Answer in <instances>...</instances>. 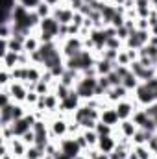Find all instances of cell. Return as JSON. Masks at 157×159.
<instances>
[{
	"label": "cell",
	"mask_w": 157,
	"mask_h": 159,
	"mask_svg": "<svg viewBox=\"0 0 157 159\" xmlns=\"http://www.w3.org/2000/svg\"><path fill=\"white\" fill-rule=\"evenodd\" d=\"M96 85H98V76H81L74 85V89L83 102H89L96 98Z\"/></svg>",
	"instance_id": "cell-1"
},
{
	"label": "cell",
	"mask_w": 157,
	"mask_h": 159,
	"mask_svg": "<svg viewBox=\"0 0 157 159\" xmlns=\"http://www.w3.org/2000/svg\"><path fill=\"white\" fill-rule=\"evenodd\" d=\"M69 122L70 120L67 119V115H63V113H57V115H54L52 119L48 120L52 141H59V139L69 137Z\"/></svg>",
	"instance_id": "cell-2"
},
{
	"label": "cell",
	"mask_w": 157,
	"mask_h": 159,
	"mask_svg": "<svg viewBox=\"0 0 157 159\" xmlns=\"http://www.w3.org/2000/svg\"><path fill=\"white\" fill-rule=\"evenodd\" d=\"M133 100L139 107H148L154 102H157V93L154 89H150L144 81H141V85L133 91Z\"/></svg>",
	"instance_id": "cell-3"
},
{
	"label": "cell",
	"mask_w": 157,
	"mask_h": 159,
	"mask_svg": "<svg viewBox=\"0 0 157 159\" xmlns=\"http://www.w3.org/2000/svg\"><path fill=\"white\" fill-rule=\"evenodd\" d=\"M59 44H61V54H63L65 59L74 57V56H78L81 50H85L83 37H79V35H76V37H67L65 41H61Z\"/></svg>",
	"instance_id": "cell-4"
},
{
	"label": "cell",
	"mask_w": 157,
	"mask_h": 159,
	"mask_svg": "<svg viewBox=\"0 0 157 159\" xmlns=\"http://www.w3.org/2000/svg\"><path fill=\"white\" fill-rule=\"evenodd\" d=\"M57 144H59V152L65 154L67 157H70V159H76L78 156L83 154V150H81V146L78 144L76 137H65V139H59Z\"/></svg>",
	"instance_id": "cell-5"
},
{
	"label": "cell",
	"mask_w": 157,
	"mask_h": 159,
	"mask_svg": "<svg viewBox=\"0 0 157 159\" xmlns=\"http://www.w3.org/2000/svg\"><path fill=\"white\" fill-rule=\"evenodd\" d=\"M100 120H102L104 124L115 128V129L118 128V124L122 122L120 117H118V113H117V109H115V106L107 104L105 100H104V104H102V107H100Z\"/></svg>",
	"instance_id": "cell-6"
},
{
	"label": "cell",
	"mask_w": 157,
	"mask_h": 159,
	"mask_svg": "<svg viewBox=\"0 0 157 159\" xmlns=\"http://www.w3.org/2000/svg\"><path fill=\"white\" fill-rule=\"evenodd\" d=\"M81 104H83V100L79 98V94L76 93V89H72V91L69 93V96L61 100V104H59V113H63V115H72Z\"/></svg>",
	"instance_id": "cell-7"
},
{
	"label": "cell",
	"mask_w": 157,
	"mask_h": 159,
	"mask_svg": "<svg viewBox=\"0 0 157 159\" xmlns=\"http://www.w3.org/2000/svg\"><path fill=\"white\" fill-rule=\"evenodd\" d=\"M137 107H139V106L135 104L133 98H126V100H120V102L115 104V109H117L120 120H129L133 117V113L137 111Z\"/></svg>",
	"instance_id": "cell-8"
},
{
	"label": "cell",
	"mask_w": 157,
	"mask_h": 159,
	"mask_svg": "<svg viewBox=\"0 0 157 159\" xmlns=\"http://www.w3.org/2000/svg\"><path fill=\"white\" fill-rule=\"evenodd\" d=\"M74 9L69 6V4H59L57 7H54L52 11V17L59 22V24H70L74 20Z\"/></svg>",
	"instance_id": "cell-9"
},
{
	"label": "cell",
	"mask_w": 157,
	"mask_h": 159,
	"mask_svg": "<svg viewBox=\"0 0 157 159\" xmlns=\"http://www.w3.org/2000/svg\"><path fill=\"white\" fill-rule=\"evenodd\" d=\"M133 94L124 87V85H117V87H111L107 93H105V96H104V100L107 102V104H111V106H115L117 102L120 100H126V98H131Z\"/></svg>",
	"instance_id": "cell-10"
},
{
	"label": "cell",
	"mask_w": 157,
	"mask_h": 159,
	"mask_svg": "<svg viewBox=\"0 0 157 159\" xmlns=\"http://www.w3.org/2000/svg\"><path fill=\"white\" fill-rule=\"evenodd\" d=\"M7 91H9V94H11L13 102H19V104H24V102H26L28 87H26V83H24V81H15V80H13V81L7 85Z\"/></svg>",
	"instance_id": "cell-11"
},
{
	"label": "cell",
	"mask_w": 157,
	"mask_h": 159,
	"mask_svg": "<svg viewBox=\"0 0 157 159\" xmlns=\"http://www.w3.org/2000/svg\"><path fill=\"white\" fill-rule=\"evenodd\" d=\"M89 39L94 43V52L100 54L104 48H105V43H107V34H105V26L104 28H92L89 32Z\"/></svg>",
	"instance_id": "cell-12"
},
{
	"label": "cell",
	"mask_w": 157,
	"mask_h": 159,
	"mask_svg": "<svg viewBox=\"0 0 157 159\" xmlns=\"http://www.w3.org/2000/svg\"><path fill=\"white\" fill-rule=\"evenodd\" d=\"M59 22L54 19V17H46V19H43L39 22V28H37V32H43V34H48V35H52L54 39L57 41L59 37Z\"/></svg>",
	"instance_id": "cell-13"
},
{
	"label": "cell",
	"mask_w": 157,
	"mask_h": 159,
	"mask_svg": "<svg viewBox=\"0 0 157 159\" xmlns=\"http://www.w3.org/2000/svg\"><path fill=\"white\" fill-rule=\"evenodd\" d=\"M139 131V126L133 122V120L129 119V120H122L120 124H118V128H117V135H120V137H124V139H133V135Z\"/></svg>",
	"instance_id": "cell-14"
},
{
	"label": "cell",
	"mask_w": 157,
	"mask_h": 159,
	"mask_svg": "<svg viewBox=\"0 0 157 159\" xmlns=\"http://www.w3.org/2000/svg\"><path fill=\"white\" fill-rule=\"evenodd\" d=\"M117 144H118L117 133H115V135H104V137H100V139H98L96 148H98L100 152H104V154H111V152L117 148Z\"/></svg>",
	"instance_id": "cell-15"
},
{
	"label": "cell",
	"mask_w": 157,
	"mask_h": 159,
	"mask_svg": "<svg viewBox=\"0 0 157 159\" xmlns=\"http://www.w3.org/2000/svg\"><path fill=\"white\" fill-rule=\"evenodd\" d=\"M7 144H9V150H11V154H13L15 157L17 159H24L26 152H28V144H26L20 137H13Z\"/></svg>",
	"instance_id": "cell-16"
},
{
	"label": "cell",
	"mask_w": 157,
	"mask_h": 159,
	"mask_svg": "<svg viewBox=\"0 0 157 159\" xmlns=\"http://www.w3.org/2000/svg\"><path fill=\"white\" fill-rule=\"evenodd\" d=\"M2 59V69L6 70H13L15 67H19V59H20V54L13 52V50H7L4 56H0Z\"/></svg>",
	"instance_id": "cell-17"
},
{
	"label": "cell",
	"mask_w": 157,
	"mask_h": 159,
	"mask_svg": "<svg viewBox=\"0 0 157 159\" xmlns=\"http://www.w3.org/2000/svg\"><path fill=\"white\" fill-rule=\"evenodd\" d=\"M115 67H117V63H113V61H109V59H104V57H100V56H98L96 65H94L98 76H107L109 72L115 70Z\"/></svg>",
	"instance_id": "cell-18"
},
{
	"label": "cell",
	"mask_w": 157,
	"mask_h": 159,
	"mask_svg": "<svg viewBox=\"0 0 157 159\" xmlns=\"http://www.w3.org/2000/svg\"><path fill=\"white\" fill-rule=\"evenodd\" d=\"M41 46V41H39V35H37V32H34L32 35H28L26 39H24V52H28V54H34V52H37Z\"/></svg>",
	"instance_id": "cell-19"
},
{
	"label": "cell",
	"mask_w": 157,
	"mask_h": 159,
	"mask_svg": "<svg viewBox=\"0 0 157 159\" xmlns=\"http://www.w3.org/2000/svg\"><path fill=\"white\" fill-rule=\"evenodd\" d=\"M154 135H155V133H150V131L139 128V131H137V133L133 135V139H131V144H133V146H137V144H148V141H150Z\"/></svg>",
	"instance_id": "cell-20"
},
{
	"label": "cell",
	"mask_w": 157,
	"mask_h": 159,
	"mask_svg": "<svg viewBox=\"0 0 157 159\" xmlns=\"http://www.w3.org/2000/svg\"><path fill=\"white\" fill-rule=\"evenodd\" d=\"M122 85H124V87H126L129 93H133V91H135V89L141 85V80L137 78V76H135L131 70H129V72H128V74L122 78Z\"/></svg>",
	"instance_id": "cell-21"
},
{
	"label": "cell",
	"mask_w": 157,
	"mask_h": 159,
	"mask_svg": "<svg viewBox=\"0 0 157 159\" xmlns=\"http://www.w3.org/2000/svg\"><path fill=\"white\" fill-rule=\"evenodd\" d=\"M131 120H133L139 128H144V126H146V122L150 120V115L146 113V109H144V107H137V111L133 113Z\"/></svg>",
	"instance_id": "cell-22"
},
{
	"label": "cell",
	"mask_w": 157,
	"mask_h": 159,
	"mask_svg": "<svg viewBox=\"0 0 157 159\" xmlns=\"http://www.w3.org/2000/svg\"><path fill=\"white\" fill-rule=\"evenodd\" d=\"M9 72H11V78L15 80V81H26V80H28V65H26V67L19 65V67H15V69L9 70Z\"/></svg>",
	"instance_id": "cell-23"
},
{
	"label": "cell",
	"mask_w": 157,
	"mask_h": 159,
	"mask_svg": "<svg viewBox=\"0 0 157 159\" xmlns=\"http://www.w3.org/2000/svg\"><path fill=\"white\" fill-rule=\"evenodd\" d=\"M34 11L37 13V17L43 20V19H46V17H52V11H54V7H52V6H48L46 2H41V4L35 7V9H34Z\"/></svg>",
	"instance_id": "cell-24"
},
{
	"label": "cell",
	"mask_w": 157,
	"mask_h": 159,
	"mask_svg": "<svg viewBox=\"0 0 157 159\" xmlns=\"http://www.w3.org/2000/svg\"><path fill=\"white\" fill-rule=\"evenodd\" d=\"M133 152L139 156V159H154V152H152L146 144H137V146H133Z\"/></svg>",
	"instance_id": "cell-25"
},
{
	"label": "cell",
	"mask_w": 157,
	"mask_h": 159,
	"mask_svg": "<svg viewBox=\"0 0 157 159\" xmlns=\"http://www.w3.org/2000/svg\"><path fill=\"white\" fill-rule=\"evenodd\" d=\"M94 131L98 133V137H104V135H115V128H111V126H107V124H104L102 120H98L96 122V128H94Z\"/></svg>",
	"instance_id": "cell-26"
},
{
	"label": "cell",
	"mask_w": 157,
	"mask_h": 159,
	"mask_svg": "<svg viewBox=\"0 0 157 159\" xmlns=\"http://www.w3.org/2000/svg\"><path fill=\"white\" fill-rule=\"evenodd\" d=\"M44 156H46L44 150H41L35 144H32V146H28V152H26L24 159H44Z\"/></svg>",
	"instance_id": "cell-27"
},
{
	"label": "cell",
	"mask_w": 157,
	"mask_h": 159,
	"mask_svg": "<svg viewBox=\"0 0 157 159\" xmlns=\"http://www.w3.org/2000/svg\"><path fill=\"white\" fill-rule=\"evenodd\" d=\"M81 133H83V137H85V141L89 143V146L91 148H96V144H98V133L94 131V129H81Z\"/></svg>",
	"instance_id": "cell-28"
},
{
	"label": "cell",
	"mask_w": 157,
	"mask_h": 159,
	"mask_svg": "<svg viewBox=\"0 0 157 159\" xmlns=\"http://www.w3.org/2000/svg\"><path fill=\"white\" fill-rule=\"evenodd\" d=\"M35 91H37L39 94H48V93H52V83H48V81H44V80H39V81L35 83Z\"/></svg>",
	"instance_id": "cell-29"
},
{
	"label": "cell",
	"mask_w": 157,
	"mask_h": 159,
	"mask_svg": "<svg viewBox=\"0 0 157 159\" xmlns=\"http://www.w3.org/2000/svg\"><path fill=\"white\" fill-rule=\"evenodd\" d=\"M105 48H109V50H122L124 48V41H120L118 37H109L107 43H105Z\"/></svg>",
	"instance_id": "cell-30"
},
{
	"label": "cell",
	"mask_w": 157,
	"mask_h": 159,
	"mask_svg": "<svg viewBox=\"0 0 157 159\" xmlns=\"http://www.w3.org/2000/svg\"><path fill=\"white\" fill-rule=\"evenodd\" d=\"M11 81H13L11 72H9V70H6V69H0V87H7Z\"/></svg>",
	"instance_id": "cell-31"
},
{
	"label": "cell",
	"mask_w": 157,
	"mask_h": 159,
	"mask_svg": "<svg viewBox=\"0 0 157 159\" xmlns=\"http://www.w3.org/2000/svg\"><path fill=\"white\" fill-rule=\"evenodd\" d=\"M129 63H131V59H129V56H128V52H126V48H122V50L118 52L117 65H124V67H129Z\"/></svg>",
	"instance_id": "cell-32"
},
{
	"label": "cell",
	"mask_w": 157,
	"mask_h": 159,
	"mask_svg": "<svg viewBox=\"0 0 157 159\" xmlns=\"http://www.w3.org/2000/svg\"><path fill=\"white\" fill-rule=\"evenodd\" d=\"M13 35V26L11 24H0V39H9Z\"/></svg>",
	"instance_id": "cell-33"
},
{
	"label": "cell",
	"mask_w": 157,
	"mask_h": 159,
	"mask_svg": "<svg viewBox=\"0 0 157 159\" xmlns=\"http://www.w3.org/2000/svg\"><path fill=\"white\" fill-rule=\"evenodd\" d=\"M107 80H109V83H111V87H117V85H122V76L118 74L117 70H113V72H109V74H107Z\"/></svg>",
	"instance_id": "cell-34"
},
{
	"label": "cell",
	"mask_w": 157,
	"mask_h": 159,
	"mask_svg": "<svg viewBox=\"0 0 157 159\" xmlns=\"http://www.w3.org/2000/svg\"><path fill=\"white\" fill-rule=\"evenodd\" d=\"M20 139H22L28 146H32V144H35V131H34V129H30V131H26Z\"/></svg>",
	"instance_id": "cell-35"
},
{
	"label": "cell",
	"mask_w": 157,
	"mask_h": 159,
	"mask_svg": "<svg viewBox=\"0 0 157 159\" xmlns=\"http://www.w3.org/2000/svg\"><path fill=\"white\" fill-rule=\"evenodd\" d=\"M41 2H43V0H19V4L24 6L26 9H35Z\"/></svg>",
	"instance_id": "cell-36"
},
{
	"label": "cell",
	"mask_w": 157,
	"mask_h": 159,
	"mask_svg": "<svg viewBox=\"0 0 157 159\" xmlns=\"http://www.w3.org/2000/svg\"><path fill=\"white\" fill-rule=\"evenodd\" d=\"M129 34H131V32H129L126 26H120V28H117V37L120 41H126L128 37H129Z\"/></svg>",
	"instance_id": "cell-37"
},
{
	"label": "cell",
	"mask_w": 157,
	"mask_h": 159,
	"mask_svg": "<svg viewBox=\"0 0 157 159\" xmlns=\"http://www.w3.org/2000/svg\"><path fill=\"white\" fill-rule=\"evenodd\" d=\"M135 26H137V30H150L148 19H135Z\"/></svg>",
	"instance_id": "cell-38"
},
{
	"label": "cell",
	"mask_w": 157,
	"mask_h": 159,
	"mask_svg": "<svg viewBox=\"0 0 157 159\" xmlns=\"http://www.w3.org/2000/svg\"><path fill=\"white\" fill-rule=\"evenodd\" d=\"M74 24H78V26H83V22H85V15L81 13V11H76L74 13V20H72Z\"/></svg>",
	"instance_id": "cell-39"
},
{
	"label": "cell",
	"mask_w": 157,
	"mask_h": 159,
	"mask_svg": "<svg viewBox=\"0 0 157 159\" xmlns=\"http://www.w3.org/2000/svg\"><path fill=\"white\" fill-rule=\"evenodd\" d=\"M43 2H46V4H48V6H52V7H57L59 4H63L61 0H43Z\"/></svg>",
	"instance_id": "cell-40"
},
{
	"label": "cell",
	"mask_w": 157,
	"mask_h": 159,
	"mask_svg": "<svg viewBox=\"0 0 157 159\" xmlns=\"http://www.w3.org/2000/svg\"><path fill=\"white\" fill-rule=\"evenodd\" d=\"M150 44H154V46H157V35H150V41H148Z\"/></svg>",
	"instance_id": "cell-41"
},
{
	"label": "cell",
	"mask_w": 157,
	"mask_h": 159,
	"mask_svg": "<svg viewBox=\"0 0 157 159\" xmlns=\"http://www.w3.org/2000/svg\"><path fill=\"white\" fill-rule=\"evenodd\" d=\"M128 159H139V156H137V154L133 152V148L129 150V156H128Z\"/></svg>",
	"instance_id": "cell-42"
},
{
	"label": "cell",
	"mask_w": 157,
	"mask_h": 159,
	"mask_svg": "<svg viewBox=\"0 0 157 159\" xmlns=\"http://www.w3.org/2000/svg\"><path fill=\"white\" fill-rule=\"evenodd\" d=\"M54 159H70V157H67L65 154H61V152H59V154H57V156H56Z\"/></svg>",
	"instance_id": "cell-43"
},
{
	"label": "cell",
	"mask_w": 157,
	"mask_h": 159,
	"mask_svg": "<svg viewBox=\"0 0 157 159\" xmlns=\"http://www.w3.org/2000/svg\"><path fill=\"white\" fill-rule=\"evenodd\" d=\"M150 34H152V35H157V24H155V26H152V28H150Z\"/></svg>",
	"instance_id": "cell-44"
},
{
	"label": "cell",
	"mask_w": 157,
	"mask_h": 159,
	"mask_svg": "<svg viewBox=\"0 0 157 159\" xmlns=\"http://www.w3.org/2000/svg\"><path fill=\"white\" fill-rule=\"evenodd\" d=\"M150 4H152V7H154V9H157V0H150Z\"/></svg>",
	"instance_id": "cell-45"
},
{
	"label": "cell",
	"mask_w": 157,
	"mask_h": 159,
	"mask_svg": "<svg viewBox=\"0 0 157 159\" xmlns=\"http://www.w3.org/2000/svg\"><path fill=\"white\" fill-rule=\"evenodd\" d=\"M155 137H157V133H155ZM154 156H155V157H157V148H155V152H154Z\"/></svg>",
	"instance_id": "cell-46"
},
{
	"label": "cell",
	"mask_w": 157,
	"mask_h": 159,
	"mask_svg": "<svg viewBox=\"0 0 157 159\" xmlns=\"http://www.w3.org/2000/svg\"><path fill=\"white\" fill-rule=\"evenodd\" d=\"M61 2H63V4H67V2H69V0H61Z\"/></svg>",
	"instance_id": "cell-47"
}]
</instances>
